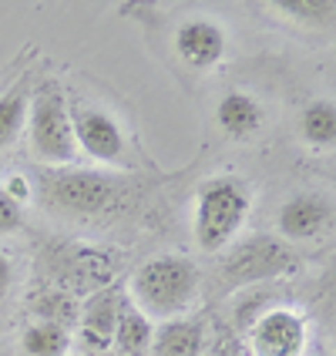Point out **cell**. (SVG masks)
<instances>
[{"label":"cell","mask_w":336,"mask_h":356,"mask_svg":"<svg viewBox=\"0 0 336 356\" xmlns=\"http://www.w3.org/2000/svg\"><path fill=\"white\" fill-rule=\"evenodd\" d=\"M202 293V273L189 256L165 252L145 259L128 282L131 306L152 323L189 316Z\"/></svg>","instance_id":"1"},{"label":"cell","mask_w":336,"mask_h":356,"mask_svg":"<svg viewBox=\"0 0 336 356\" xmlns=\"http://www.w3.org/2000/svg\"><path fill=\"white\" fill-rule=\"evenodd\" d=\"M253 212V192L236 175L205 178L195 188L192 236L205 256H222L246 229Z\"/></svg>","instance_id":"2"},{"label":"cell","mask_w":336,"mask_h":356,"mask_svg":"<svg viewBox=\"0 0 336 356\" xmlns=\"http://www.w3.org/2000/svg\"><path fill=\"white\" fill-rule=\"evenodd\" d=\"M40 202L74 218H95L118 212L128 202V185L121 175L91 172V168H47L40 175Z\"/></svg>","instance_id":"3"},{"label":"cell","mask_w":336,"mask_h":356,"mask_svg":"<svg viewBox=\"0 0 336 356\" xmlns=\"http://www.w3.org/2000/svg\"><path fill=\"white\" fill-rule=\"evenodd\" d=\"M27 141L31 155L47 168H67L78 159L74 145V124H71V104L64 98L58 81H40L31 91L27 104Z\"/></svg>","instance_id":"4"},{"label":"cell","mask_w":336,"mask_h":356,"mask_svg":"<svg viewBox=\"0 0 336 356\" xmlns=\"http://www.w3.org/2000/svg\"><path fill=\"white\" fill-rule=\"evenodd\" d=\"M299 259L289 242L279 236H239L218 259V279L225 289H249L296 273Z\"/></svg>","instance_id":"5"},{"label":"cell","mask_w":336,"mask_h":356,"mask_svg":"<svg viewBox=\"0 0 336 356\" xmlns=\"http://www.w3.org/2000/svg\"><path fill=\"white\" fill-rule=\"evenodd\" d=\"M71 124H74V145L78 155L101 161L108 168H128V138L121 131L115 115L95 104H78L71 108Z\"/></svg>","instance_id":"6"},{"label":"cell","mask_w":336,"mask_h":356,"mask_svg":"<svg viewBox=\"0 0 336 356\" xmlns=\"http://www.w3.org/2000/svg\"><path fill=\"white\" fill-rule=\"evenodd\" d=\"M310 343V323L293 306H266L249 323L253 356H303Z\"/></svg>","instance_id":"7"},{"label":"cell","mask_w":336,"mask_h":356,"mask_svg":"<svg viewBox=\"0 0 336 356\" xmlns=\"http://www.w3.org/2000/svg\"><path fill=\"white\" fill-rule=\"evenodd\" d=\"M333 198L319 192H299L279 205L276 232L282 242H313L333 229Z\"/></svg>","instance_id":"8"},{"label":"cell","mask_w":336,"mask_h":356,"mask_svg":"<svg viewBox=\"0 0 336 356\" xmlns=\"http://www.w3.org/2000/svg\"><path fill=\"white\" fill-rule=\"evenodd\" d=\"M175 54L182 58V64L195 67V71H212L225 60L229 51V34L218 20L195 14V17H185L175 27Z\"/></svg>","instance_id":"9"},{"label":"cell","mask_w":336,"mask_h":356,"mask_svg":"<svg viewBox=\"0 0 336 356\" xmlns=\"http://www.w3.org/2000/svg\"><path fill=\"white\" fill-rule=\"evenodd\" d=\"M216 124L225 138L232 141H249L256 138L266 124V108L256 95L249 91H229L222 95V101L216 104Z\"/></svg>","instance_id":"10"},{"label":"cell","mask_w":336,"mask_h":356,"mask_svg":"<svg viewBox=\"0 0 336 356\" xmlns=\"http://www.w3.org/2000/svg\"><path fill=\"white\" fill-rule=\"evenodd\" d=\"M121 296L118 289H101L98 296H91L81 309V339L91 353H108L111 350V337H115V323L121 313Z\"/></svg>","instance_id":"11"},{"label":"cell","mask_w":336,"mask_h":356,"mask_svg":"<svg viewBox=\"0 0 336 356\" xmlns=\"http://www.w3.org/2000/svg\"><path fill=\"white\" fill-rule=\"evenodd\" d=\"M152 356H202L205 350V326L195 316H178L155 323Z\"/></svg>","instance_id":"12"},{"label":"cell","mask_w":336,"mask_h":356,"mask_svg":"<svg viewBox=\"0 0 336 356\" xmlns=\"http://www.w3.org/2000/svg\"><path fill=\"white\" fill-rule=\"evenodd\" d=\"M299 141L310 152H333L336 145V104L330 98L310 101L299 115Z\"/></svg>","instance_id":"13"},{"label":"cell","mask_w":336,"mask_h":356,"mask_svg":"<svg viewBox=\"0 0 336 356\" xmlns=\"http://www.w3.org/2000/svg\"><path fill=\"white\" fill-rule=\"evenodd\" d=\"M152 333H155V323L145 316V313H138L131 302H125L118 313V323H115L111 346H115L121 356H141L152 346Z\"/></svg>","instance_id":"14"},{"label":"cell","mask_w":336,"mask_h":356,"mask_svg":"<svg viewBox=\"0 0 336 356\" xmlns=\"http://www.w3.org/2000/svg\"><path fill=\"white\" fill-rule=\"evenodd\" d=\"M27 104H31V88L27 81H17L14 88H7L0 95V152H7L10 145H17L27 124Z\"/></svg>","instance_id":"15"},{"label":"cell","mask_w":336,"mask_h":356,"mask_svg":"<svg viewBox=\"0 0 336 356\" xmlns=\"http://www.w3.org/2000/svg\"><path fill=\"white\" fill-rule=\"evenodd\" d=\"M20 350L27 356H67V350H71V330L58 326V323L34 319L20 333Z\"/></svg>","instance_id":"16"},{"label":"cell","mask_w":336,"mask_h":356,"mask_svg":"<svg viewBox=\"0 0 336 356\" xmlns=\"http://www.w3.org/2000/svg\"><path fill=\"white\" fill-rule=\"evenodd\" d=\"M269 7L299 27H330L336 14L333 0H273Z\"/></svg>","instance_id":"17"},{"label":"cell","mask_w":336,"mask_h":356,"mask_svg":"<svg viewBox=\"0 0 336 356\" xmlns=\"http://www.w3.org/2000/svg\"><path fill=\"white\" fill-rule=\"evenodd\" d=\"M34 316L40 323H58V326H67L71 319H74V302L58 293V289H47V293H40L34 299Z\"/></svg>","instance_id":"18"},{"label":"cell","mask_w":336,"mask_h":356,"mask_svg":"<svg viewBox=\"0 0 336 356\" xmlns=\"http://www.w3.org/2000/svg\"><path fill=\"white\" fill-rule=\"evenodd\" d=\"M20 225H24V209H20V202H14V198L0 188V236H14Z\"/></svg>","instance_id":"19"},{"label":"cell","mask_w":336,"mask_h":356,"mask_svg":"<svg viewBox=\"0 0 336 356\" xmlns=\"http://www.w3.org/2000/svg\"><path fill=\"white\" fill-rule=\"evenodd\" d=\"M10 286H14V262H10V256L0 249V299L10 293Z\"/></svg>","instance_id":"20"}]
</instances>
